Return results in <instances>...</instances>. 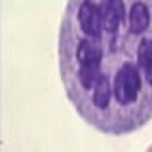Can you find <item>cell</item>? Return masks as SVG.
<instances>
[{"label": "cell", "instance_id": "6da1fadb", "mask_svg": "<svg viewBox=\"0 0 152 152\" xmlns=\"http://www.w3.org/2000/svg\"><path fill=\"white\" fill-rule=\"evenodd\" d=\"M57 55L88 126L122 137L152 120V0H69Z\"/></svg>", "mask_w": 152, "mask_h": 152}]
</instances>
